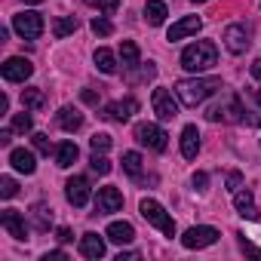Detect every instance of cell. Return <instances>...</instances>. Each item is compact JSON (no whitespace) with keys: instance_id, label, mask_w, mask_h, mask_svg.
Returning <instances> with one entry per match:
<instances>
[{"instance_id":"1","label":"cell","mask_w":261,"mask_h":261,"mask_svg":"<svg viewBox=\"0 0 261 261\" xmlns=\"http://www.w3.org/2000/svg\"><path fill=\"white\" fill-rule=\"evenodd\" d=\"M218 89H221V77H188V80H178L175 83V95H178V101L185 108L203 105Z\"/></svg>"},{"instance_id":"2","label":"cell","mask_w":261,"mask_h":261,"mask_svg":"<svg viewBox=\"0 0 261 261\" xmlns=\"http://www.w3.org/2000/svg\"><path fill=\"white\" fill-rule=\"evenodd\" d=\"M215 65H218V49L212 40H197V43L185 46V53H181V68L191 74H203Z\"/></svg>"},{"instance_id":"3","label":"cell","mask_w":261,"mask_h":261,"mask_svg":"<svg viewBox=\"0 0 261 261\" xmlns=\"http://www.w3.org/2000/svg\"><path fill=\"white\" fill-rule=\"evenodd\" d=\"M243 101H240V95H233V92H227L218 105H212L209 111H206V120L209 123H240L243 120Z\"/></svg>"},{"instance_id":"4","label":"cell","mask_w":261,"mask_h":261,"mask_svg":"<svg viewBox=\"0 0 261 261\" xmlns=\"http://www.w3.org/2000/svg\"><path fill=\"white\" fill-rule=\"evenodd\" d=\"M139 212H142V218L148 221V224H154L160 233H166V237H175V221H172V215L157 203V200H142V206H139Z\"/></svg>"},{"instance_id":"5","label":"cell","mask_w":261,"mask_h":261,"mask_svg":"<svg viewBox=\"0 0 261 261\" xmlns=\"http://www.w3.org/2000/svg\"><path fill=\"white\" fill-rule=\"evenodd\" d=\"M43 28H46V22H43V16L34 13V10L13 16V31H16L22 40H37V37L43 34Z\"/></svg>"},{"instance_id":"6","label":"cell","mask_w":261,"mask_h":261,"mask_svg":"<svg viewBox=\"0 0 261 261\" xmlns=\"http://www.w3.org/2000/svg\"><path fill=\"white\" fill-rule=\"evenodd\" d=\"M166 139L169 136L163 133V126H157V123H139L136 126V142L151 148V151H166V145H169Z\"/></svg>"},{"instance_id":"7","label":"cell","mask_w":261,"mask_h":261,"mask_svg":"<svg viewBox=\"0 0 261 261\" xmlns=\"http://www.w3.org/2000/svg\"><path fill=\"white\" fill-rule=\"evenodd\" d=\"M151 105H154V114L160 117V120H175L178 117V95H172L169 89H163V86H157L154 92H151Z\"/></svg>"},{"instance_id":"8","label":"cell","mask_w":261,"mask_h":261,"mask_svg":"<svg viewBox=\"0 0 261 261\" xmlns=\"http://www.w3.org/2000/svg\"><path fill=\"white\" fill-rule=\"evenodd\" d=\"M133 114H139V101L133 95H126V98H117L111 105H105L101 117L105 120H114V123H126V120H133Z\"/></svg>"},{"instance_id":"9","label":"cell","mask_w":261,"mask_h":261,"mask_svg":"<svg viewBox=\"0 0 261 261\" xmlns=\"http://www.w3.org/2000/svg\"><path fill=\"white\" fill-rule=\"evenodd\" d=\"M65 197H68V203H71L74 209H83V206L89 203V197H92L89 178H86V175H74V178H68V185H65Z\"/></svg>"},{"instance_id":"10","label":"cell","mask_w":261,"mask_h":261,"mask_svg":"<svg viewBox=\"0 0 261 261\" xmlns=\"http://www.w3.org/2000/svg\"><path fill=\"white\" fill-rule=\"evenodd\" d=\"M218 237H221V233H218L215 227H209V224H197V227H188V230H185L181 243H185V249H206V246H212Z\"/></svg>"},{"instance_id":"11","label":"cell","mask_w":261,"mask_h":261,"mask_svg":"<svg viewBox=\"0 0 261 261\" xmlns=\"http://www.w3.org/2000/svg\"><path fill=\"white\" fill-rule=\"evenodd\" d=\"M0 74H4V80H10V83H25V80L34 74V65H31L25 56H13V59L4 62Z\"/></svg>"},{"instance_id":"12","label":"cell","mask_w":261,"mask_h":261,"mask_svg":"<svg viewBox=\"0 0 261 261\" xmlns=\"http://www.w3.org/2000/svg\"><path fill=\"white\" fill-rule=\"evenodd\" d=\"M221 40H224V46H227V53H233V56H240V53H246L249 46H252V40H249V28L246 25H227L224 28V34H221Z\"/></svg>"},{"instance_id":"13","label":"cell","mask_w":261,"mask_h":261,"mask_svg":"<svg viewBox=\"0 0 261 261\" xmlns=\"http://www.w3.org/2000/svg\"><path fill=\"white\" fill-rule=\"evenodd\" d=\"M120 209H123V194L117 188H98L95 212L98 215H111V212H120Z\"/></svg>"},{"instance_id":"14","label":"cell","mask_w":261,"mask_h":261,"mask_svg":"<svg viewBox=\"0 0 261 261\" xmlns=\"http://www.w3.org/2000/svg\"><path fill=\"white\" fill-rule=\"evenodd\" d=\"M0 224H4V230L16 240H28V224H25V215L16 212V209H4L0 212Z\"/></svg>"},{"instance_id":"15","label":"cell","mask_w":261,"mask_h":261,"mask_svg":"<svg viewBox=\"0 0 261 261\" xmlns=\"http://www.w3.org/2000/svg\"><path fill=\"white\" fill-rule=\"evenodd\" d=\"M200 28H203V19H200V16H185V19H178V22L169 28L166 40H169V43H175V40H185V37L197 34Z\"/></svg>"},{"instance_id":"16","label":"cell","mask_w":261,"mask_h":261,"mask_svg":"<svg viewBox=\"0 0 261 261\" xmlns=\"http://www.w3.org/2000/svg\"><path fill=\"white\" fill-rule=\"evenodd\" d=\"M105 237H108L111 243H117V246H126V243L136 240V227L129 224V221H111L108 230H105Z\"/></svg>"},{"instance_id":"17","label":"cell","mask_w":261,"mask_h":261,"mask_svg":"<svg viewBox=\"0 0 261 261\" xmlns=\"http://www.w3.org/2000/svg\"><path fill=\"white\" fill-rule=\"evenodd\" d=\"M56 123L65 129V133H77V129L83 126V114H80L74 105H65V108H59V114H56Z\"/></svg>"},{"instance_id":"18","label":"cell","mask_w":261,"mask_h":261,"mask_svg":"<svg viewBox=\"0 0 261 261\" xmlns=\"http://www.w3.org/2000/svg\"><path fill=\"white\" fill-rule=\"evenodd\" d=\"M10 166H13L16 172L31 175V172L37 169V160H34V154H31V151H25V148H13V151H10Z\"/></svg>"},{"instance_id":"19","label":"cell","mask_w":261,"mask_h":261,"mask_svg":"<svg viewBox=\"0 0 261 261\" xmlns=\"http://www.w3.org/2000/svg\"><path fill=\"white\" fill-rule=\"evenodd\" d=\"M80 255L98 261V258L105 255V240H101L98 233H83V237H80Z\"/></svg>"},{"instance_id":"20","label":"cell","mask_w":261,"mask_h":261,"mask_svg":"<svg viewBox=\"0 0 261 261\" xmlns=\"http://www.w3.org/2000/svg\"><path fill=\"white\" fill-rule=\"evenodd\" d=\"M197 151H200V133H197V126L191 123V126L181 129V157L185 160H194Z\"/></svg>"},{"instance_id":"21","label":"cell","mask_w":261,"mask_h":261,"mask_svg":"<svg viewBox=\"0 0 261 261\" xmlns=\"http://www.w3.org/2000/svg\"><path fill=\"white\" fill-rule=\"evenodd\" d=\"M120 65H123V71H136L142 65V53H139V46L133 40L120 43Z\"/></svg>"},{"instance_id":"22","label":"cell","mask_w":261,"mask_h":261,"mask_svg":"<svg viewBox=\"0 0 261 261\" xmlns=\"http://www.w3.org/2000/svg\"><path fill=\"white\" fill-rule=\"evenodd\" d=\"M233 206H237V212L243 215V218H249V221H255L258 218V209H255V200H252V191H237L233 194Z\"/></svg>"},{"instance_id":"23","label":"cell","mask_w":261,"mask_h":261,"mask_svg":"<svg viewBox=\"0 0 261 261\" xmlns=\"http://www.w3.org/2000/svg\"><path fill=\"white\" fill-rule=\"evenodd\" d=\"M166 16H169V10H166L163 0H148V4H145V22L151 28H160L166 22Z\"/></svg>"},{"instance_id":"24","label":"cell","mask_w":261,"mask_h":261,"mask_svg":"<svg viewBox=\"0 0 261 261\" xmlns=\"http://www.w3.org/2000/svg\"><path fill=\"white\" fill-rule=\"evenodd\" d=\"M77 157H80V151H77V145H74V142H62V145L56 148V163H59L62 169L74 166V163H77Z\"/></svg>"},{"instance_id":"25","label":"cell","mask_w":261,"mask_h":261,"mask_svg":"<svg viewBox=\"0 0 261 261\" xmlns=\"http://www.w3.org/2000/svg\"><path fill=\"white\" fill-rule=\"evenodd\" d=\"M31 215H34V227H37L40 233H46V230L53 227V209H49L46 203H34V206H31Z\"/></svg>"},{"instance_id":"26","label":"cell","mask_w":261,"mask_h":261,"mask_svg":"<svg viewBox=\"0 0 261 261\" xmlns=\"http://www.w3.org/2000/svg\"><path fill=\"white\" fill-rule=\"evenodd\" d=\"M123 172H126V175H133V178H142V172H145V160H142L139 151H126V154H123Z\"/></svg>"},{"instance_id":"27","label":"cell","mask_w":261,"mask_h":261,"mask_svg":"<svg viewBox=\"0 0 261 261\" xmlns=\"http://www.w3.org/2000/svg\"><path fill=\"white\" fill-rule=\"evenodd\" d=\"M92 62H95V68L101 71V74H114L117 71V56L108 49V46H101V49H95V56H92Z\"/></svg>"},{"instance_id":"28","label":"cell","mask_w":261,"mask_h":261,"mask_svg":"<svg viewBox=\"0 0 261 261\" xmlns=\"http://www.w3.org/2000/svg\"><path fill=\"white\" fill-rule=\"evenodd\" d=\"M43 105H46V92H43V89H37V86L22 89V108H28V111H40Z\"/></svg>"},{"instance_id":"29","label":"cell","mask_w":261,"mask_h":261,"mask_svg":"<svg viewBox=\"0 0 261 261\" xmlns=\"http://www.w3.org/2000/svg\"><path fill=\"white\" fill-rule=\"evenodd\" d=\"M77 28H80V22H77L74 16H62V19H59V22L53 25V34H56V37L62 40V37H68V34H74Z\"/></svg>"},{"instance_id":"30","label":"cell","mask_w":261,"mask_h":261,"mask_svg":"<svg viewBox=\"0 0 261 261\" xmlns=\"http://www.w3.org/2000/svg\"><path fill=\"white\" fill-rule=\"evenodd\" d=\"M111 145H114V139H111L108 133H95V136L89 139V148H92L95 154H108V151H111Z\"/></svg>"},{"instance_id":"31","label":"cell","mask_w":261,"mask_h":261,"mask_svg":"<svg viewBox=\"0 0 261 261\" xmlns=\"http://www.w3.org/2000/svg\"><path fill=\"white\" fill-rule=\"evenodd\" d=\"M89 169H92L95 175H108L114 166H111V160H108L105 154H95V151H92V157H89Z\"/></svg>"},{"instance_id":"32","label":"cell","mask_w":261,"mask_h":261,"mask_svg":"<svg viewBox=\"0 0 261 261\" xmlns=\"http://www.w3.org/2000/svg\"><path fill=\"white\" fill-rule=\"evenodd\" d=\"M13 129H16L19 136H25V133H31V129H34V120H31L28 108H25L22 114H16V117H13Z\"/></svg>"},{"instance_id":"33","label":"cell","mask_w":261,"mask_h":261,"mask_svg":"<svg viewBox=\"0 0 261 261\" xmlns=\"http://www.w3.org/2000/svg\"><path fill=\"white\" fill-rule=\"evenodd\" d=\"M89 28H92V34H98V37H111V34H114V25H111L105 16H95Z\"/></svg>"},{"instance_id":"34","label":"cell","mask_w":261,"mask_h":261,"mask_svg":"<svg viewBox=\"0 0 261 261\" xmlns=\"http://www.w3.org/2000/svg\"><path fill=\"white\" fill-rule=\"evenodd\" d=\"M16 191H19V185H16L10 175L0 178V197H4V200H13V197H16Z\"/></svg>"},{"instance_id":"35","label":"cell","mask_w":261,"mask_h":261,"mask_svg":"<svg viewBox=\"0 0 261 261\" xmlns=\"http://www.w3.org/2000/svg\"><path fill=\"white\" fill-rule=\"evenodd\" d=\"M89 7H98L101 13H117L120 10V0H86Z\"/></svg>"},{"instance_id":"36","label":"cell","mask_w":261,"mask_h":261,"mask_svg":"<svg viewBox=\"0 0 261 261\" xmlns=\"http://www.w3.org/2000/svg\"><path fill=\"white\" fill-rule=\"evenodd\" d=\"M31 142H34V148H37L40 154H49V151H53L49 136H43V133H34V136H31Z\"/></svg>"},{"instance_id":"37","label":"cell","mask_w":261,"mask_h":261,"mask_svg":"<svg viewBox=\"0 0 261 261\" xmlns=\"http://www.w3.org/2000/svg\"><path fill=\"white\" fill-rule=\"evenodd\" d=\"M80 98H83L86 105H92V108H98V105H101V92H95V89H83V92H80Z\"/></svg>"},{"instance_id":"38","label":"cell","mask_w":261,"mask_h":261,"mask_svg":"<svg viewBox=\"0 0 261 261\" xmlns=\"http://www.w3.org/2000/svg\"><path fill=\"white\" fill-rule=\"evenodd\" d=\"M191 185H194V191H200V194H203V191H206V185H209V175H206V172H197V175L191 178Z\"/></svg>"},{"instance_id":"39","label":"cell","mask_w":261,"mask_h":261,"mask_svg":"<svg viewBox=\"0 0 261 261\" xmlns=\"http://www.w3.org/2000/svg\"><path fill=\"white\" fill-rule=\"evenodd\" d=\"M240 185H243V172H227V191H240Z\"/></svg>"},{"instance_id":"40","label":"cell","mask_w":261,"mask_h":261,"mask_svg":"<svg viewBox=\"0 0 261 261\" xmlns=\"http://www.w3.org/2000/svg\"><path fill=\"white\" fill-rule=\"evenodd\" d=\"M56 240H59L62 246H65V243H71V240H74V233H71V227H59V230H56Z\"/></svg>"},{"instance_id":"41","label":"cell","mask_w":261,"mask_h":261,"mask_svg":"<svg viewBox=\"0 0 261 261\" xmlns=\"http://www.w3.org/2000/svg\"><path fill=\"white\" fill-rule=\"evenodd\" d=\"M240 249H243V252H252V255H261V249H258L255 243H249L243 233H240Z\"/></svg>"},{"instance_id":"42","label":"cell","mask_w":261,"mask_h":261,"mask_svg":"<svg viewBox=\"0 0 261 261\" xmlns=\"http://www.w3.org/2000/svg\"><path fill=\"white\" fill-rule=\"evenodd\" d=\"M240 123H249V126H261V117L258 114H252V111H243V120Z\"/></svg>"},{"instance_id":"43","label":"cell","mask_w":261,"mask_h":261,"mask_svg":"<svg viewBox=\"0 0 261 261\" xmlns=\"http://www.w3.org/2000/svg\"><path fill=\"white\" fill-rule=\"evenodd\" d=\"M43 261H68V255H65L62 249H56V252H46V255H43Z\"/></svg>"},{"instance_id":"44","label":"cell","mask_w":261,"mask_h":261,"mask_svg":"<svg viewBox=\"0 0 261 261\" xmlns=\"http://www.w3.org/2000/svg\"><path fill=\"white\" fill-rule=\"evenodd\" d=\"M13 133H16L13 126H10V129H4V133H0V145H10V142H13Z\"/></svg>"},{"instance_id":"45","label":"cell","mask_w":261,"mask_h":261,"mask_svg":"<svg viewBox=\"0 0 261 261\" xmlns=\"http://www.w3.org/2000/svg\"><path fill=\"white\" fill-rule=\"evenodd\" d=\"M139 258V252H120L117 255V261H136Z\"/></svg>"},{"instance_id":"46","label":"cell","mask_w":261,"mask_h":261,"mask_svg":"<svg viewBox=\"0 0 261 261\" xmlns=\"http://www.w3.org/2000/svg\"><path fill=\"white\" fill-rule=\"evenodd\" d=\"M252 77H255V80H261V59H255V62H252Z\"/></svg>"},{"instance_id":"47","label":"cell","mask_w":261,"mask_h":261,"mask_svg":"<svg viewBox=\"0 0 261 261\" xmlns=\"http://www.w3.org/2000/svg\"><path fill=\"white\" fill-rule=\"evenodd\" d=\"M10 111V98L7 95H0V114H7Z\"/></svg>"},{"instance_id":"48","label":"cell","mask_w":261,"mask_h":261,"mask_svg":"<svg viewBox=\"0 0 261 261\" xmlns=\"http://www.w3.org/2000/svg\"><path fill=\"white\" fill-rule=\"evenodd\" d=\"M25 4H43V0H25Z\"/></svg>"},{"instance_id":"49","label":"cell","mask_w":261,"mask_h":261,"mask_svg":"<svg viewBox=\"0 0 261 261\" xmlns=\"http://www.w3.org/2000/svg\"><path fill=\"white\" fill-rule=\"evenodd\" d=\"M255 98H258V105H261V89H258V92H255Z\"/></svg>"},{"instance_id":"50","label":"cell","mask_w":261,"mask_h":261,"mask_svg":"<svg viewBox=\"0 0 261 261\" xmlns=\"http://www.w3.org/2000/svg\"><path fill=\"white\" fill-rule=\"evenodd\" d=\"M191 4H206V0H191Z\"/></svg>"}]
</instances>
